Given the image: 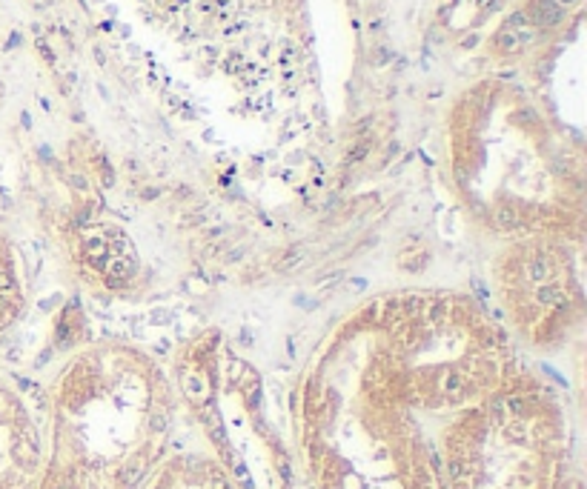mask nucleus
Wrapping results in <instances>:
<instances>
[{
    "label": "nucleus",
    "instance_id": "2",
    "mask_svg": "<svg viewBox=\"0 0 587 489\" xmlns=\"http://www.w3.org/2000/svg\"><path fill=\"white\" fill-rule=\"evenodd\" d=\"M561 3H573V0H561Z\"/></svg>",
    "mask_w": 587,
    "mask_h": 489
},
{
    "label": "nucleus",
    "instance_id": "1",
    "mask_svg": "<svg viewBox=\"0 0 587 489\" xmlns=\"http://www.w3.org/2000/svg\"><path fill=\"white\" fill-rule=\"evenodd\" d=\"M561 17V9L553 3V0H539L533 6V20L536 23H559Z\"/></svg>",
    "mask_w": 587,
    "mask_h": 489
}]
</instances>
